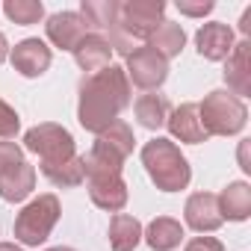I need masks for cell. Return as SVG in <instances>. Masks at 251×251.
Returning <instances> with one entry per match:
<instances>
[{
	"label": "cell",
	"mask_w": 251,
	"mask_h": 251,
	"mask_svg": "<svg viewBox=\"0 0 251 251\" xmlns=\"http://www.w3.org/2000/svg\"><path fill=\"white\" fill-rule=\"evenodd\" d=\"M133 89L121 65H106L98 74H89L80 83V100H77V121L89 133H103L109 124L118 121V115L130 106Z\"/></svg>",
	"instance_id": "obj_1"
},
{
	"label": "cell",
	"mask_w": 251,
	"mask_h": 251,
	"mask_svg": "<svg viewBox=\"0 0 251 251\" xmlns=\"http://www.w3.org/2000/svg\"><path fill=\"white\" fill-rule=\"evenodd\" d=\"M142 166L151 177V183L163 192H180L189 186L192 180V169L189 160L183 157L180 145L166 139V136H154L142 145Z\"/></svg>",
	"instance_id": "obj_2"
},
{
	"label": "cell",
	"mask_w": 251,
	"mask_h": 251,
	"mask_svg": "<svg viewBox=\"0 0 251 251\" xmlns=\"http://www.w3.org/2000/svg\"><path fill=\"white\" fill-rule=\"evenodd\" d=\"M198 115L207 136H236L248 124V106L245 100L233 98L227 89H213L198 103Z\"/></svg>",
	"instance_id": "obj_3"
},
{
	"label": "cell",
	"mask_w": 251,
	"mask_h": 251,
	"mask_svg": "<svg viewBox=\"0 0 251 251\" xmlns=\"http://www.w3.org/2000/svg\"><path fill=\"white\" fill-rule=\"evenodd\" d=\"M62 216V204L53 192H45L39 198H33L18 216H15V239L21 245H30V248H39L42 242H48V236L53 233L56 222Z\"/></svg>",
	"instance_id": "obj_4"
},
{
	"label": "cell",
	"mask_w": 251,
	"mask_h": 251,
	"mask_svg": "<svg viewBox=\"0 0 251 251\" xmlns=\"http://www.w3.org/2000/svg\"><path fill=\"white\" fill-rule=\"evenodd\" d=\"M21 148L30 151V154H39V169H48V166H56V163H65V160L77 157L74 136L62 124H53V121H42L36 127H30L24 133Z\"/></svg>",
	"instance_id": "obj_5"
},
{
	"label": "cell",
	"mask_w": 251,
	"mask_h": 251,
	"mask_svg": "<svg viewBox=\"0 0 251 251\" xmlns=\"http://www.w3.org/2000/svg\"><path fill=\"white\" fill-rule=\"evenodd\" d=\"M166 21V3L163 0H127L118 9V30L133 45L148 42V36Z\"/></svg>",
	"instance_id": "obj_6"
},
{
	"label": "cell",
	"mask_w": 251,
	"mask_h": 251,
	"mask_svg": "<svg viewBox=\"0 0 251 251\" xmlns=\"http://www.w3.org/2000/svg\"><path fill=\"white\" fill-rule=\"evenodd\" d=\"M124 59H127V65H124L127 80H130L133 86L145 89V92L160 89V86L166 83V77H169V59H163V56H160L154 48H148V45L136 48L130 56H124Z\"/></svg>",
	"instance_id": "obj_7"
},
{
	"label": "cell",
	"mask_w": 251,
	"mask_h": 251,
	"mask_svg": "<svg viewBox=\"0 0 251 251\" xmlns=\"http://www.w3.org/2000/svg\"><path fill=\"white\" fill-rule=\"evenodd\" d=\"M9 62H12V68L21 74V77H30V80H36V77H42L48 68H50V62H53V50L48 48V42H42V39H21L15 48H9Z\"/></svg>",
	"instance_id": "obj_8"
},
{
	"label": "cell",
	"mask_w": 251,
	"mask_h": 251,
	"mask_svg": "<svg viewBox=\"0 0 251 251\" xmlns=\"http://www.w3.org/2000/svg\"><path fill=\"white\" fill-rule=\"evenodd\" d=\"M45 33H48V42L59 50H74L86 36H89V24L83 21L80 12H53L45 24Z\"/></svg>",
	"instance_id": "obj_9"
},
{
	"label": "cell",
	"mask_w": 251,
	"mask_h": 251,
	"mask_svg": "<svg viewBox=\"0 0 251 251\" xmlns=\"http://www.w3.org/2000/svg\"><path fill=\"white\" fill-rule=\"evenodd\" d=\"M233 30L222 21H207L198 27L195 33V50L198 56H204L207 62H225L233 50Z\"/></svg>",
	"instance_id": "obj_10"
},
{
	"label": "cell",
	"mask_w": 251,
	"mask_h": 251,
	"mask_svg": "<svg viewBox=\"0 0 251 251\" xmlns=\"http://www.w3.org/2000/svg\"><path fill=\"white\" fill-rule=\"evenodd\" d=\"M183 219L186 225L195 230V233H213L219 230L225 222H222V213H219V198L213 192H192L186 198V207H183Z\"/></svg>",
	"instance_id": "obj_11"
},
{
	"label": "cell",
	"mask_w": 251,
	"mask_h": 251,
	"mask_svg": "<svg viewBox=\"0 0 251 251\" xmlns=\"http://www.w3.org/2000/svg\"><path fill=\"white\" fill-rule=\"evenodd\" d=\"M225 83L233 98H248L251 95V42L242 39L233 45L230 56L225 59Z\"/></svg>",
	"instance_id": "obj_12"
},
{
	"label": "cell",
	"mask_w": 251,
	"mask_h": 251,
	"mask_svg": "<svg viewBox=\"0 0 251 251\" xmlns=\"http://www.w3.org/2000/svg\"><path fill=\"white\" fill-rule=\"evenodd\" d=\"M166 127L172 133V142L180 139L186 145H201L207 142V130H204V124H201V115H198V103H180L169 112L166 118Z\"/></svg>",
	"instance_id": "obj_13"
},
{
	"label": "cell",
	"mask_w": 251,
	"mask_h": 251,
	"mask_svg": "<svg viewBox=\"0 0 251 251\" xmlns=\"http://www.w3.org/2000/svg\"><path fill=\"white\" fill-rule=\"evenodd\" d=\"M89 198L95 207L106 210V213H121L127 207V183H124L121 175H106V177H89Z\"/></svg>",
	"instance_id": "obj_14"
},
{
	"label": "cell",
	"mask_w": 251,
	"mask_h": 251,
	"mask_svg": "<svg viewBox=\"0 0 251 251\" xmlns=\"http://www.w3.org/2000/svg\"><path fill=\"white\" fill-rule=\"evenodd\" d=\"M36 189V166H30L27 160L9 166V169H0V198L18 204L24 198H30V192Z\"/></svg>",
	"instance_id": "obj_15"
},
{
	"label": "cell",
	"mask_w": 251,
	"mask_h": 251,
	"mask_svg": "<svg viewBox=\"0 0 251 251\" xmlns=\"http://www.w3.org/2000/svg\"><path fill=\"white\" fill-rule=\"evenodd\" d=\"M183 236H186L183 225L172 216H157L148 227H142V239L148 242L151 251H175L183 242Z\"/></svg>",
	"instance_id": "obj_16"
},
{
	"label": "cell",
	"mask_w": 251,
	"mask_h": 251,
	"mask_svg": "<svg viewBox=\"0 0 251 251\" xmlns=\"http://www.w3.org/2000/svg\"><path fill=\"white\" fill-rule=\"evenodd\" d=\"M71 53H74V62H77L83 71H89V74H98L100 68L112 65V62H109V59H112V48H109V42H106L100 33H89Z\"/></svg>",
	"instance_id": "obj_17"
},
{
	"label": "cell",
	"mask_w": 251,
	"mask_h": 251,
	"mask_svg": "<svg viewBox=\"0 0 251 251\" xmlns=\"http://www.w3.org/2000/svg\"><path fill=\"white\" fill-rule=\"evenodd\" d=\"M219 198V213L222 222H245L251 216V186L245 180H233L222 189Z\"/></svg>",
	"instance_id": "obj_18"
},
{
	"label": "cell",
	"mask_w": 251,
	"mask_h": 251,
	"mask_svg": "<svg viewBox=\"0 0 251 251\" xmlns=\"http://www.w3.org/2000/svg\"><path fill=\"white\" fill-rule=\"evenodd\" d=\"M169 112H172V103L160 92H145L133 100V115L145 130H160L169 118Z\"/></svg>",
	"instance_id": "obj_19"
},
{
	"label": "cell",
	"mask_w": 251,
	"mask_h": 251,
	"mask_svg": "<svg viewBox=\"0 0 251 251\" xmlns=\"http://www.w3.org/2000/svg\"><path fill=\"white\" fill-rule=\"evenodd\" d=\"M142 242V222L130 213H112L109 219V248L112 251H133Z\"/></svg>",
	"instance_id": "obj_20"
},
{
	"label": "cell",
	"mask_w": 251,
	"mask_h": 251,
	"mask_svg": "<svg viewBox=\"0 0 251 251\" xmlns=\"http://www.w3.org/2000/svg\"><path fill=\"white\" fill-rule=\"evenodd\" d=\"M183 45H186V33H183V27L175 24V21H163V24L148 36V48H154L163 59L180 56Z\"/></svg>",
	"instance_id": "obj_21"
},
{
	"label": "cell",
	"mask_w": 251,
	"mask_h": 251,
	"mask_svg": "<svg viewBox=\"0 0 251 251\" xmlns=\"http://www.w3.org/2000/svg\"><path fill=\"white\" fill-rule=\"evenodd\" d=\"M118 9H121L118 0H83L80 3L83 21L95 30H103V33H109L118 24Z\"/></svg>",
	"instance_id": "obj_22"
},
{
	"label": "cell",
	"mask_w": 251,
	"mask_h": 251,
	"mask_svg": "<svg viewBox=\"0 0 251 251\" xmlns=\"http://www.w3.org/2000/svg\"><path fill=\"white\" fill-rule=\"evenodd\" d=\"M42 175L53 186H59V189H71V186H80L86 180V166H83V157L77 154V157H71L65 163H56V166L42 169Z\"/></svg>",
	"instance_id": "obj_23"
},
{
	"label": "cell",
	"mask_w": 251,
	"mask_h": 251,
	"mask_svg": "<svg viewBox=\"0 0 251 251\" xmlns=\"http://www.w3.org/2000/svg\"><path fill=\"white\" fill-rule=\"evenodd\" d=\"M3 15L18 27H30V24H39L45 18V6L39 0H6Z\"/></svg>",
	"instance_id": "obj_24"
},
{
	"label": "cell",
	"mask_w": 251,
	"mask_h": 251,
	"mask_svg": "<svg viewBox=\"0 0 251 251\" xmlns=\"http://www.w3.org/2000/svg\"><path fill=\"white\" fill-rule=\"evenodd\" d=\"M18 130H21V118H18L15 106H9L0 98V139H15Z\"/></svg>",
	"instance_id": "obj_25"
},
{
	"label": "cell",
	"mask_w": 251,
	"mask_h": 251,
	"mask_svg": "<svg viewBox=\"0 0 251 251\" xmlns=\"http://www.w3.org/2000/svg\"><path fill=\"white\" fill-rule=\"evenodd\" d=\"M24 160V148L12 139H0V169H9Z\"/></svg>",
	"instance_id": "obj_26"
},
{
	"label": "cell",
	"mask_w": 251,
	"mask_h": 251,
	"mask_svg": "<svg viewBox=\"0 0 251 251\" xmlns=\"http://www.w3.org/2000/svg\"><path fill=\"white\" fill-rule=\"evenodd\" d=\"M216 9L213 0H198V3H189V0H177V12L186 15V18H204Z\"/></svg>",
	"instance_id": "obj_27"
},
{
	"label": "cell",
	"mask_w": 251,
	"mask_h": 251,
	"mask_svg": "<svg viewBox=\"0 0 251 251\" xmlns=\"http://www.w3.org/2000/svg\"><path fill=\"white\" fill-rule=\"evenodd\" d=\"M183 251H227V248H225V242L216 239V236H192V239L183 245Z\"/></svg>",
	"instance_id": "obj_28"
},
{
	"label": "cell",
	"mask_w": 251,
	"mask_h": 251,
	"mask_svg": "<svg viewBox=\"0 0 251 251\" xmlns=\"http://www.w3.org/2000/svg\"><path fill=\"white\" fill-rule=\"evenodd\" d=\"M239 30H242V36H245V39L251 36V6H248V9L242 12V21H239Z\"/></svg>",
	"instance_id": "obj_29"
},
{
	"label": "cell",
	"mask_w": 251,
	"mask_h": 251,
	"mask_svg": "<svg viewBox=\"0 0 251 251\" xmlns=\"http://www.w3.org/2000/svg\"><path fill=\"white\" fill-rule=\"evenodd\" d=\"M9 59V42H6V36L0 33V65H3Z\"/></svg>",
	"instance_id": "obj_30"
},
{
	"label": "cell",
	"mask_w": 251,
	"mask_h": 251,
	"mask_svg": "<svg viewBox=\"0 0 251 251\" xmlns=\"http://www.w3.org/2000/svg\"><path fill=\"white\" fill-rule=\"evenodd\" d=\"M0 251H24V248H18L15 242H0Z\"/></svg>",
	"instance_id": "obj_31"
},
{
	"label": "cell",
	"mask_w": 251,
	"mask_h": 251,
	"mask_svg": "<svg viewBox=\"0 0 251 251\" xmlns=\"http://www.w3.org/2000/svg\"><path fill=\"white\" fill-rule=\"evenodd\" d=\"M45 251H77V248H68V245H53V248H45Z\"/></svg>",
	"instance_id": "obj_32"
}]
</instances>
